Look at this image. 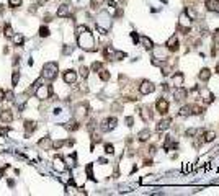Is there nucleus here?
Returning a JSON list of instances; mask_svg holds the SVG:
<instances>
[{"label":"nucleus","instance_id":"58836bf2","mask_svg":"<svg viewBox=\"0 0 219 196\" xmlns=\"http://www.w3.org/2000/svg\"><path fill=\"white\" fill-rule=\"evenodd\" d=\"M3 100H5V92L0 90V101H3Z\"/></svg>","mask_w":219,"mask_h":196},{"label":"nucleus","instance_id":"f8f14e48","mask_svg":"<svg viewBox=\"0 0 219 196\" xmlns=\"http://www.w3.org/2000/svg\"><path fill=\"white\" fill-rule=\"evenodd\" d=\"M71 15V7H69L67 3L61 5L59 8H57V16H61V18H64V16H69Z\"/></svg>","mask_w":219,"mask_h":196},{"label":"nucleus","instance_id":"5701e85b","mask_svg":"<svg viewBox=\"0 0 219 196\" xmlns=\"http://www.w3.org/2000/svg\"><path fill=\"white\" fill-rule=\"evenodd\" d=\"M190 114H193L191 113V105H187V106H183L180 109V116H190Z\"/></svg>","mask_w":219,"mask_h":196},{"label":"nucleus","instance_id":"f257e3e1","mask_svg":"<svg viewBox=\"0 0 219 196\" xmlns=\"http://www.w3.org/2000/svg\"><path fill=\"white\" fill-rule=\"evenodd\" d=\"M77 36H79V46L85 51H93V36L87 30V26L80 25L77 26Z\"/></svg>","mask_w":219,"mask_h":196},{"label":"nucleus","instance_id":"ddd939ff","mask_svg":"<svg viewBox=\"0 0 219 196\" xmlns=\"http://www.w3.org/2000/svg\"><path fill=\"white\" fill-rule=\"evenodd\" d=\"M172 82H174L175 87H183V74L182 72H175L174 77H172Z\"/></svg>","mask_w":219,"mask_h":196},{"label":"nucleus","instance_id":"f03ea898","mask_svg":"<svg viewBox=\"0 0 219 196\" xmlns=\"http://www.w3.org/2000/svg\"><path fill=\"white\" fill-rule=\"evenodd\" d=\"M41 77L46 79V80H54L57 77V64L56 62H48V64L43 67Z\"/></svg>","mask_w":219,"mask_h":196},{"label":"nucleus","instance_id":"f704fd0d","mask_svg":"<svg viewBox=\"0 0 219 196\" xmlns=\"http://www.w3.org/2000/svg\"><path fill=\"white\" fill-rule=\"evenodd\" d=\"M80 75H82L84 79L88 77V69L87 67H80Z\"/></svg>","mask_w":219,"mask_h":196},{"label":"nucleus","instance_id":"2f4dec72","mask_svg":"<svg viewBox=\"0 0 219 196\" xmlns=\"http://www.w3.org/2000/svg\"><path fill=\"white\" fill-rule=\"evenodd\" d=\"M5 100H7V101H15V95H13V92H11V90L5 92Z\"/></svg>","mask_w":219,"mask_h":196},{"label":"nucleus","instance_id":"a878e982","mask_svg":"<svg viewBox=\"0 0 219 196\" xmlns=\"http://www.w3.org/2000/svg\"><path fill=\"white\" fill-rule=\"evenodd\" d=\"M3 34H5V38H13V30H11V26L8 25V23H7V25H5V30H3Z\"/></svg>","mask_w":219,"mask_h":196},{"label":"nucleus","instance_id":"393cba45","mask_svg":"<svg viewBox=\"0 0 219 196\" xmlns=\"http://www.w3.org/2000/svg\"><path fill=\"white\" fill-rule=\"evenodd\" d=\"M141 41H142V44H144V48H146V49H152V48H154V44H152V41H151L149 38L142 36V38H141Z\"/></svg>","mask_w":219,"mask_h":196},{"label":"nucleus","instance_id":"dca6fc26","mask_svg":"<svg viewBox=\"0 0 219 196\" xmlns=\"http://www.w3.org/2000/svg\"><path fill=\"white\" fill-rule=\"evenodd\" d=\"M170 123H172V119H170V118L162 119V121H160V123L157 124V131H165V129L170 126Z\"/></svg>","mask_w":219,"mask_h":196},{"label":"nucleus","instance_id":"423d86ee","mask_svg":"<svg viewBox=\"0 0 219 196\" xmlns=\"http://www.w3.org/2000/svg\"><path fill=\"white\" fill-rule=\"evenodd\" d=\"M155 90V87L151 83V82H147V80H144V82L139 85V92L142 95H149V93H152V92Z\"/></svg>","mask_w":219,"mask_h":196},{"label":"nucleus","instance_id":"e433bc0d","mask_svg":"<svg viewBox=\"0 0 219 196\" xmlns=\"http://www.w3.org/2000/svg\"><path fill=\"white\" fill-rule=\"evenodd\" d=\"M213 41H214V44H219V30H216L213 34Z\"/></svg>","mask_w":219,"mask_h":196},{"label":"nucleus","instance_id":"6e6552de","mask_svg":"<svg viewBox=\"0 0 219 196\" xmlns=\"http://www.w3.org/2000/svg\"><path fill=\"white\" fill-rule=\"evenodd\" d=\"M174 96H175L177 101H182V100H185V98L188 96V92H187V88H183V87H177V90L174 92Z\"/></svg>","mask_w":219,"mask_h":196},{"label":"nucleus","instance_id":"aec40b11","mask_svg":"<svg viewBox=\"0 0 219 196\" xmlns=\"http://www.w3.org/2000/svg\"><path fill=\"white\" fill-rule=\"evenodd\" d=\"M141 116L144 121H149L152 118V113H151V108H142V111H141Z\"/></svg>","mask_w":219,"mask_h":196},{"label":"nucleus","instance_id":"39448f33","mask_svg":"<svg viewBox=\"0 0 219 196\" xmlns=\"http://www.w3.org/2000/svg\"><path fill=\"white\" fill-rule=\"evenodd\" d=\"M116 123H118L116 118H108V119H105V121L101 123V131L108 132V131L114 129V128H116Z\"/></svg>","mask_w":219,"mask_h":196},{"label":"nucleus","instance_id":"f3484780","mask_svg":"<svg viewBox=\"0 0 219 196\" xmlns=\"http://www.w3.org/2000/svg\"><path fill=\"white\" fill-rule=\"evenodd\" d=\"M211 77V70L209 69H203V70L200 72V80H203V82H208Z\"/></svg>","mask_w":219,"mask_h":196},{"label":"nucleus","instance_id":"bb28decb","mask_svg":"<svg viewBox=\"0 0 219 196\" xmlns=\"http://www.w3.org/2000/svg\"><path fill=\"white\" fill-rule=\"evenodd\" d=\"M98 74H100V79L103 80V82L110 80V72L106 70V69H101V70H98Z\"/></svg>","mask_w":219,"mask_h":196},{"label":"nucleus","instance_id":"473e14b6","mask_svg":"<svg viewBox=\"0 0 219 196\" xmlns=\"http://www.w3.org/2000/svg\"><path fill=\"white\" fill-rule=\"evenodd\" d=\"M101 69H103L101 62H93V64H92V70L93 72H98V70H101Z\"/></svg>","mask_w":219,"mask_h":196},{"label":"nucleus","instance_id":"2eb2a0df","mask_svg":"<svg viewBox=\"0 0 219 196\" xmlns=\"http://www.w3.org/2000/svg\"><path fill=\"white\" fill-rule=\"evenodd\" d=\"M167 48H169V51H178V39L175 36H172L167 41Z\"/></svg>","mask_w":219,"mask_h":196},{"label":"nucleus","instance_id":"cd10ccee","mask_svg":"<svg viewBox=\"0 0 219 196\" xmlns=\"http://www.w3.org/2000/svg\"><path fill=\"white\" fill-rule=\"evenodd\" d=\"M214 137H216V134L213 131H209V132H206V134H204V141L203 142H211V141H214Z\"/></svg>","mask_w":219,"mask_h":196},{"label":"nucleus","instance_id":"c85d7f7f","mask_svg":"<svg viewBox=\"0 0 219 196\" xmlns=\"http://www.w3.org/2000/svg\"><path fill=\"white\" fill-rule=\"evenodd\" d=\"M18 80H20V72H13V75H11V85L16 87V85H18Z\"/></svg>","mask_w":219,"mask_h":196},{"label":"nucleus","instance_id":"c9c22d12","mask_svg":"<svg viewBox=\"0 0 219 196\" xmlns=\"http://www.w3.org/2000/svg\"><path fill=\"white\" fill-rule=\"evenodd\" d=\"M105 152L106 154H113L114 152V147L111 146V144H105Z\"/></svg>","mask_w":219,"mask_h":196},{"label":"nucleus","instance_id":"4be33fe9","mask_svg":"<svg viewBox=\"0 0 219 196\" xmlns=\"http://www.w3.org/2000/svg\"><path fill=\"white\" fill-rule=\"evenodd\" d=\"M25 43V36L23 34H13V44L15 46H21Z\"/></svg>","mask_w":219,"mask_h":196},{"label":"nucleus","instance_id":"a211bd4d","mask_svg":"<svg viewBox=\"0 0 219 196\" xmlns=\"http://www.w3.org/2000/svg\"><path fill=\"white\" fill-rule=\"evenodd\" d=\"M38 144H39V147H43V149H49V147H53V142H51L49 137H44V139H41Z\"/></svg>","mask_w":219,"mask_h":196},{"label":"nucleus","instance_id":"412c9836","mask_svg":"<svg viewBox=\"0 0 219 196\" xmlns=\"http://www.w3.org/2000/svg\"><path fill=\"white\" fill-rule=\"evenodd\" d=\"M85 114H87V106L85 105H80V106H77V118L79 119H82Z\"/></svg>","mask_w":219,"mask_h":196},{"label":"nucleus","instance_id":"b1692460","mask_svg":"<svg viewBox=\"0 0 219 196\" xmlns=\"http://www.w3.org/2000/svg\"><path fill=\"white\" fill-rule=\"evenodd\" d=\"M137 137H139V141H147L149 139V137H151V132H149V129H144V131H141L139 132V136H137Z\"/></svg>","mask_w":219,"mask_h":196},{"label":"nucleus","instance_id":"ea45409f","mask_svg":"<svg viewBox=\"0 0 219 196\" xmlns=\"http://www.w3.org/2000/svg\"><path fill=\"white\" fill-rule=\"evenodd\" d=\"M131 36H132V41H134V43L137 41V39H139V36H137V34H136V33H132V34H131Z\"/></svg>","mask_w":219,"mask_h":196},{"label":"nucleus","instance_id":"6ab92c4d","mask_svg":"<svg viewBox=\"0 0 219 196\" xmlns=\"http://www.w3.org/2000/svg\"><path fill=\"white\" fill-rule=\"evenodd\" d=\"M38 128V124L34 123V121H25V131H28V132H33L34 129Z\"/></svg>","mask_w":219,"mask_h":196},{"label":"nucleus","instance_id":"a19ab883","mask_svg":"<svg viewBox=\"0 0 219 196\" xmlns=\"http://www.w3.org/2000/svg\"><path fill=\"white\" fill-rule=\"evenodd\" d=\"M216 72H217V74H219V66H217V67H216Z\"/></svg>","mask_w":219,"mask_h":196},{"label":"nucleus","instance_id":"72a5a7b5","mask_svg":"<svg viewBox=\"0 0 219 196\" xmlns=\"http://www.w3.org/2000/svg\"><path fill=\"white\" fill-rule=\"evenodd\" d=\"M155 56L165 57V56H167V51H165V49H162V48H159V49H155Z\"/></svg>","mask_w":219,"mask_h":196},{"label":"nucleus","instance_id":"7c9ffc66","mask_svg":"<svg viewBox=\"0 0 219 196\" xmlns=\"http://www.w3.org/2000/svg\"><path fill=\"white\" fill-rule=\"evenodd\" d=\"M21 2H23V0H8V5L11 8H18L21 5Z\"/></svg>","mask_w":219,"mask_h":196},{"label":"nucleus","instance_id":"20e7f679","mask_svg":"<svg viewBox=\"0 0 219 196\" xmlns=\"http://www.w3.org/2000/svg\"><path fill=\"white\" fill-rule=\"evenodd\" d=\"M190 25H191V18L187 15V11H183L180 15V21H178V28L182 31H188L190 30Z\"/></svg>","mask_w":219,"mask_h":196},{"label":"nucleus","instance_id":"4468645a","mask_svg":"<svg viewBox=\"0 0 219 196\" xmlns=\"http://www.w3.org/2000/svg\"><path fill=\"white\" fill-rule=\"evenodd\" d=\"M206 7H208V10L219 13V0H206Z\"/></svg>","mask_w":219,"mask_h":196},{"label":"nucleus","instance_id":"7ed1b4c3","mask_svg":"<svg viewBox=\"0 0 219 196\" xmlns=\"http://www.w3.org/2000/svg\"><path fill=\"white\" fill-rule=\"evenodd\" d=\"M51 92H53L51 85H41L39 83L36 87V98H39V100H48L51 96Z\"/></svg>","mask_w":219,"mask_h":196},{"label":"nucleus","instance_id":"c756f323","mask_svg":"<svg viewBox=\"0 0 219 196\" xmlns=\"http://www.w3.org/2000/svg\"><path fill=\"white\" fill-rule=\"evenodd\" d=\"M39 36H41V38L49 36V28L48 26H41V28H39Z\"/></svg>","mask_w":219,"mask_h":196},{"label":"nucleus","instance_id":"1a4fd4ad","mask_svg":"<svg viewBox=\"0 0 219 196\" xmlns=\"http://www.w3.org/2000/svg\"><path fill=\"white\" fill-rule=\"evenodd\" d=\"M157 111L160 114H167V111H169V101H167L165 98H160L157 101Z\"/></svg>","mask_w":219,"mask_h":196},{"label":"nucleus","instance_id":"0eeeda50","mask_svg":"<svg viewBox=\"0 0 219 196\" xmlns=\"http://www.w3.org/2000/svg\"><path fill=\"white\" fill-rule=\"evenodd\" d=\"M64 82L66 83H75L77 82V72L75 70H66L64 72Z\"/></svg>","mask_w":219,"mask_h":196},{"label":"nucleus","instance_id":"9b49d317","mask_svg":"<svg viewBox=\"0 0 219 196\" xmlns=\"http://www.w3.org/2000/svg\"><path fill=\"white\" fill-rule=\"evenodd\" d=\"M0 121H3V123H11V121H13V113H11L10 109L0 111Z\"/></svg>","mask_w":219,"mask_h":196},{"label":"nucleus","instance_id":"9d476101","mask_svg":"<svg viewBox=\"0 0 219 196\" xmlns=\"http://www.w3.org/2000/svg\"><path fill=\"white\" fill-rule=\"evenodd\" d=\"M53 167H54V170H57V172H64V170H66L64 160H62V157H61V155H57V157L54 159V162H53Z\"/></svg>","mask_w":219,"mask_h":196},{"label":"nucleus","instance_id":"4c0bfd02","mask_svg":"<svg viewBox=\"0 0 219 196\" xmlns=\"http://www.w3.org/2000/svg\"><path fill=\"white\" fill-rule=\"evenodd\" d=\"M126 123H128V126H132V123H134V119H132V118H126Z\"/></svg>","mask_w":219,"mask_h":196}]
</instances>
